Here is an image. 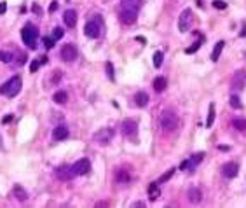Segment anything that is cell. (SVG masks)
<instances>
[{"label":"cell","instance_id":"30bf717a","mask_svg":"<svg viewBox=\"0 0 246 208\" xmlns=\"http://www.w3.org/2000/svg\"><path fill=\"white\" fill-rule=\"evenodd\" d=\"M73 170H75V175H86V173H89V170H91V161L86 159V157H82V159H79L73 165Z\"/></svg>","mask_w":246,"mask_h":208},{"label":"cell","instance_id":"4316f807","mask_svg":"<svg viewBox=\"0 0 246 208\" xmlns=\"http://www.w3.org/2000/svg\"><path fill=\"white\" fill-rule=\"evenodd\" d=\"M215 121V103H209V112H208V119H206V128H211Z\"/></svg>","mask_w":246,"mask_h":208},{"label":"cell","instance_id":"8d00e7d4","mask_svg":"<svg viewBox=\"0 0 246 208\" xmlns=\"http://www.w3.org/2000/svg\"><path fill=\"white\" fill-rule=\"evenodd\" d=\"M107 75H108V79L113 80L115 77H113V65L112 63H107Z\"/></svg>","mask_w":246,"mask_h":208},{"label":"cell","instance_id":"7a4b0ae2","mask_svg":"<svg viewBox=\"0 0 246 208\" xmlns=\"http://www.w3.org/2000/svg\"><path fill=\"white\" fill-rule=\"evenodd\" d=\"M21 37H23V42L26 44L30 49H35L37 47V37H38V30L35 28V25L32 23H26L21 30Z\"/></svg>","mask_w":246,"mask_h":208},{"label":"cell","instance_id":"9c48e42d","mask_svg":"<svg viewBox=\"0 0 246 208\" xmlns=\"http://www.w3.org/2000/svg\"><path fill=\"white\" fill-rule=\"evenodd\" d=\"M77 58V47H75L73 44H65L63 47H61V59L70 63V61H73Z\"/></svg>","mask_w":246,"mask_h":208},{"label":"cell","instance_id":"d590c367","mask_svg":"<svg viewBox=\"0 0 246 208\" xmlns=\"http://www.w3.org/2000/svg\"><path fill=\"white\" fill-rule=\"evenodd\" d=\"M213 7L215 9H225V7H227V2H224V0H215Z\"/></svg>","mask_w":246,"mask_h":208},{"label":"cell","instance_id":"ee69618b","mask_svg":"<svg viewBox=\"0 0 246 208\" xmlns=\"http://www.w3.org/2000/svg\"><path fill=\"white\" fill-rule=\"evenodd\" d=\"M187 166H188V161H183L182 165H180V170H187Z\"/></svg>","mask_w":246,"mask_h":208},{"label":"cell","instance_id":"5bb4252c","mask_svg":"<svg viewBox=\"0 0 246 208\" xmlns=\"http://www.w3.org/2000/svg\"><path fill=\"white\" fill-rule=\"evenodd\" d=\"M63 21L68 28H73L75 25H77V12H75L73 9H68V11L63 14Z\"/></svg>","mask_w":246,"mask_h":208},{"label":"cell","instance_id":"5b68a950","mask_svg":"<svg viewBox=\"0 0 246 208\" xmlns=\"http://www.w3.org/2000/svg\"><path fill=\"white\" fill-rule=\"evenodd\" d=\"M138 133V121L134 119H124L122 123V135L128 138H134Z\"/></svg>","mask_w":246,"mask_h":208},{"label":"cell","instance_id":"836d02e7","mask_svg":"<svg viewBox=\"0 0 246 208\" xmlns=\"http://www.w3.org/2000/svg\"><path fill=\"white\" fill-rule=\"evenodd\" d=\"M173 173H175V168H171V170L168 171V173H164V175L161 177V178H159V184H162V182L169 180V178H171V177H173Z\"/></svg>","mask_w":246,"mask_h":208},{"label":"cell","instance_id":"f6af8a7d","mask_svg":"<svg viewBox=\"0 0 246 208\" xmlns=\"http://www.w3.org/2000/svg\"><path fill=\"white\" fill-rule=\"evenodd\" d=\"M38 61H40V65L47 63V56H40V59H38Z\"/></svg>","mask_w":246,"mask_h":208},{"label":"cell","instance_id":"d4e9b609","mask_svg":"<svg viewBox=\"0 0 246 208\" xmlns=\"http://www.w3.org/2000/svg\"><path fill=\"white\" fill-rule=\"evenodd\" d=\"M203 157H204V154L203 152H199V154H196V156H192V157H190V159H187L188 161V170H194V168H196V166L199 165V163H201V161H203Z\"/></svg>","mask_w":246,"mask_h":208},{"label":"cell","instance_id":"e0dca14e","mask_svg":"<svg viewBox=\"0 0 246 208\" xmlns=\"http://www.w3.org/2000/svg\"><path fill=\"white\" fill-rule=\"evenodd\" d=\"M54 140H58V142H61V140H65L66 137H68V128L66 126H63V124H59V126H56L54 128V133H53Z\"/></svg>","mask_w":246,"mask_h":208},{"label":"cell","instance_id":"6da1fadb","mask_svg":"<svg viewBox=\"0 0 246 208\" xmlns=\"http://www.w3.org/2000/svg\"><path fill=\"white\" fill-rule=\"evenodd\" d=\"M159 124L164 131L171 133V131H175L178 128V116L173 110H164L159 117Z\"/></svg>","mask_w":246,"mask_h":208},{"label":"cell","instance_id":"ac0fdd59","mask_svg":"<svg viewBox=\"0 0 246 208\" xmlns=\"http://www.w3.org/2000/svg\"><path fill=\"white\" fill-rule=\"evenodd\" d=\"M154 89L157 91V93H162V91L166 89V86H168V80L166 77H162V75H159V77H155L154 79Z\"/></svg>","mask_w":246,"mask_h":208},{"label":"cell","instance_id":"ffe728a7","mask_svg":"<svg viewBox=\"0 0 246 208\" xmlns=\"http://www.w3.org/2000/svg\"><path fill=\"white\" fill-rule=\"evenodd\" d=\"M121 6H122V9H133V11H138L140 6H141V0H121Z\"/></svg>","mask_w":246,"mask_h":208},{"label":"cell","instance_id":"7402d4cb","mask_svg":"<svg viewBox=\"0 0 246 208\" xmlns=\"http://www.w3.org/2000/svg\"><path fill=\"white\" fill-rule=\"evenodd\" d=\"M224 47H225L224 40H218V42L215 44L213 53H211V59H213V61H218V58H220V54H222V51H224Z\"/></svg>","mask_w":246,"mask_h":208},{"label":"cell","instance_id":"d6986e66","mask_svg":"<svg viewBox=\"0 0 246 208\" xmlns=\"http://www.w3.org/2000/svg\"><path fill=\"white\" fill-rule=\"evenodd\" d=\"M134 103H136L138 107H145V105L149 103V95H147L145 91H138V93L134 95Z\"/></svg>","mask_w":246,"mask_h":208},{"label":"cell","instance_id":"f546056e","mask_svg":"<svg viewBox=\"0 0 246 208\" xmlns=\"http://www.w3.org/2000/svg\"><path fill=\"white\" fill-rule=\"evenodd\" d=\"M162 58H164V54L161 53V51H155V54H154V65H155V68H161V65H162Z\"/></svg>","mask_w":246,"mask_h":208},{"label":"cell","instance_id":"9a60e30c","mask_svg":"<svg viewBox=\"0 0 246 208\" xmlns=\"http://www.w3.org/2000/svg\"><path fill=\"white\" fill-rule=\"evenodd\" d=\"M149 199L150 201H155V199H159L161 198V187H159V182H152L149 186Z\"/></svg>","mask_w":246,"mask_h":208},{"label":"cell","instance_id":"d6a6232c","mask_svg":"<svg viewBox=\"0 0 246 208\" xmlns=\"http://www.w3.org/2000/svg\"><path fill=\"white\" fill-rule=\"evenodd\" d=\"M38 68H40V61H38V59H33L32 63H30V72L35 74V72H38Z\"/></svg>","mask_w":246,"mask_h":208},{"label":"cell","instance_id":"7c38bea8","mask_svg":"<svg viewBox=\"0 0 246 208\" xmlns=\"http://www.w3.org/2000/svg\"><path fill=\"white\" fill-rule=\"evenodd\" d=\"M136 19H138V11H133V9H122L121 11V21L124 25H133Z\"/></svg>","mask_w":246,"mask_h":208},{"label":"cell","instance_id":"277c9868","mask_svg":"<svg viewBox=\"0 0 246 208\" xmlns=\"http://www.w3.org/2000/svg\"><path fill=\"white\" fill-rule=\"evenodd\" d=\"M190 27H192V11H190V9H185V11L180 14V18H178V30L182 33H185V32L190 30Z\"/></svg>","mask_w":246,"mask_h":208},{"label":"cell","instance_id":"74e56055","mask_svg":"<svg viewBox=\"0 0 246 208\" xmlns=\"http://www.w3.org/2000/svg\"><path fill=\"white\" fill-rule=\"evenodd\" d=\"M59 77H61V74H59L58 70H56V72H54V74L51 75V80H53L54 84H56V82H58V80H59Z\"/></svg>","mask_w":246,"mask_h":208},{"label":"cell","instance_id":"8992f818","mask_svg":"<svg viewBox=\"0 0 246 208\" xmlns=\"http://www.w3.org/2000/svg\"><path fill=\"white\" fill-rule=\"evenodd\" d=\"M112 137H113V129L112 128H101L100 131L94 133L93 140H94L96 144H100V145H107L108 142L112 140Z\"/></svg>","mask_w":246,"mask_h":208},{"label":"cell","instance_id":"4fadbf2b","mask_svg":"<svg viewBox=\"0 0 246 208\" xmlns=\"http://www.w3.org/2000/svg\"><path fill=\"white\" fill-rule=\"evenodd\" d=\"M12 198H16L19 203H23V201H26L28 199V192L23 189V186H19V184H16V186L12 187Z\"/></svg>","mask_w":246,"mask_h":208},{"label":"cell","instance_id":"44dd1931","mask_svg":"<svg viewBox=\"0 0 246 208\" xmlns=\"http://www.w3.org/2000/svg\"><path fill=\"white\" fill-rule=\"evenodd\" d=\"M244 80H246V75L243 70H239V72H236L234 75V88H237V89H243L244 88Z\"/></svg>","mask_w":246,"mask_h":208},{"label":"cell","instance_id":"60d3db41","mask_svg":"<svg viewBox=\"0 0 246 208\" xmlns=\"http://www.w3.org/2000/svg\"><path fill=\"white\" fill-rule=\"evenodd\" d=\"M7 11V4L6 2H0V14H4Z\"/></svg>","mask_w":246,"mask_h":208},{"label":"cell","instance_id":"b9f144b4","mask_svg":"<svg viewBox=\"0 0 246 208\" xmlns=\"http://www.w3.org/2000/svg\"><path fill=\"white\" fill-rule=\"evenodd\" d=\"M11 121H12V114H9V116H6V117L2 119V123H4V124H7V123H11Z\"/></svg>","mask_w":246,"mask_h":208},{"label":"cell","instance_id":"7bdbcfd3","mask_svg":"<svg viewBox=\"0 0 246 208\" xmlns=\"http://www.w3.org/2000/svg\"><path fill=\"white\" fill-rule=\"evenodd\" d=\"M229 149H230L229 145H218V150H224V152H227Z\"/></svg>","mask_w":246,"mask_h":208},{"label":"cell","instance_id":"1f68e13d","mask_svg":"<svg viewBox=\"0 0 246 208\" xmlns=\"http://www.w3.org/2000/svg\"><path fill=\"white\" fill-rule=\"evenodd\" d=\"M42 42H44V46H46L47 49H53V47H54V42H56V40H54L53 37H44V39H42Z\"/></svg>","mask_w":246,"mask_h":208},{"label":"cell","instance_id":"f35d334b","mask_svg":"<svg viewBox=\"0 0 246 208\" xmlns=\"http://www.w3.org/2000/svg\"><path fill=\"white\" fill-rule=\"evenodd\" d=\"M32 11L35 12V14H42V7L38 6V4H33V7H32Z\"/></svg>","mask_w":246,"mask_h":208},{"label":"cell","instance_id":"83f0119b","mask_svg":"<svg viewBox=\"0 0 246 208\" xmlns=\"http://www.w3.org/2000/svg\"><path fill=\"white\" fill-rule=\"evenodd\" d=\"M230 107H232V108H237V110H241V108H243V103H241V100H239V96H237V95H232V96H230Z\"/></svg>","mask_w":246,"mask_h":208},{"label":"cell","instance_id":"bcb514c9","mask_svg":"<svg viewBox=\"0 0 246 208\" xmlns=\"http://www.w3.org/2000/svg\"><path fill=\"white\" fill-rule=\"evenodd\" d=\"M239 35H241V37H246V23L243 25V32H241Z\"/></svg>","mask_w":246,"mask_h":208},{"label":"cell","instance_id":"7dc6e473","mask_svg":"<svg viewBox=\"0 0 246 208\" xmlns=\"http://www.w3.org/2000/svg\"><path fill=\"white\" fill-rule=\"evenodd\" d=\"M0 147H2V135H0Z\"/></svg>","mask_w":246,"mask_h":208},{"label":"cell","instance_id":"3957f363","mask_svg":"<svg viewBox=\"0 0 246 208\" xmlns=\"http://www.w3.org/2000/svg\"><path fill=\"white\" fill-rule=\"evenodd\" d=\"M21 77H18V75H14L12 79H9L6 82V84H2L0 86V93L2 95H6L9 96V98H12V96H16L19 91H21Z\"/></svg>","mask_w":246,"mask_h":208},{"label":"cell","instance_id":"2e32d148","mask_svg":"<svg viewBox=\"0 0 246 208\" xmlns=\"http://www.w3.org/2000/svg\"><path fill=\"white\" fill-rule=\"evenodd\" d=\"M187 198L190 203H199L201 199H203V192H201V189L199 187H190L187 192Z\"/></svg>","mask_w":246,"mask_h":208},{"label":"cell","instance_id":"cb8c5ba5","mask_svg":"<svg viewBox=\"0 0 246 208\" xmlns=\"http://www.w3.org/2000/svg\"><path fill=\"white\" fill-rule=\"evenodd\" d=\"M115 178H117L119 184H128L129 182V173L124 170V168H119L117 173H115Z\"/></svg>","mask_w":246,"mask_h":208},{"label":"cell","instance_id":"484cf974","mask_svg":"<svg viewBox=\"0 0 246 208\" xmlns=\"http://www.w3.org/2000/svg\"><path fill=\"white\" fill-rule=\"evenodd\" d=\"M232 126H234L236 129H239V131H246V119L236 117L234 121H232Z\"/></svg>","mask_w":246,"mask_h":208},{"label":"cell","instance_id":"4dcf8cb0","mask_svg":"<svg viewBox=\"0 0 246 208\" xmlns=\"http://www.w3.org/2000/svg\"><path fill=\"white\" fill-rule=\"evenodd\" d=\"M0 61H2V63H11V61H12V53L0 51Z\"/></svg>","mask_w":246,"mask_h":208},{"label":"cell","instance_id":"52a82bcc","mask_svg":"<svg viewBox=\"0 0 246 208\" xmlns=\"http://www.w3.org/2000/svg\"><path fill=\"white\" fill-rule=\"evenodd\" d=\"M56 177H58L59 180H72L75 177V170H73V166H70V165H61L59 168H56Z\"/></svg>","mask_w":246,"mask_h":208},{"label":"cell","instance_id":"8fae6325","mask_svg":"<svg viewBox=\"0 0 246 208\" xmlns=\"http://www.w3.org/2000/svg\"><path fill=\"white\" fill-rule=\"evenodd\" d=\"M237 173H239V166L236 163H232V161H229V163H225L222 166V175L225 178H234V177H237Z\"/></svg>","mask_w":246,"mask_h":208},{"label":"cell","instance_id":"e575fe53","mask_svg":"<svg viewBox=\"0 0 246 208\" xmlns=\"http://www.w3.org/2000/svg\"><path fill=\"white\" fill-rule=\"evenodd\" d=\"M61 37H63V30H61L59 27L54 28V30H53V39H54V40H59Z\"/></svg>","mask_w":246,"mask_h":208},{"label":"cell","instance_id":"f1b7e54d","mask_svg":"<svg viewBox=\"0 0 246 208\" xmlns=\"http://www.w3.org/2000/svg\"><path fill=\"white\" fill-rule=\"evenodd\" d=\"M203 42H204V37L201 35V37H199V40H197L196 44H194L192 47H187V49H185V53H187V54H192V53H196V51H197V49L201 47V44H203Z\"/></svg>","mask_w":246,"mask_h":208},{"label":"cell","instance_id":"ba28073f","mask_svg":"<svg viewBox=\"0 0 246 208\" xmlns=\"http://www.w3.org/2000/svg\"><path fill=\"white\" fill-rule=\"evenodd\" d=\"M84 33H86L89 39H98L101 35V25L96 21H87L86 27H84Z\"/></svg>","mask_w":246,"mask_h":208},{"label":"cell","instance_id":"ab89813d","mask_svg":"<svg viewBox=\"0 0 246 208\" xmlns=\"http://www.w3.org/2000/svg\"><path fill=\"white\" fill-rule=\"evenodd\" d=\"M56 9H58V2L54 0V2H51V6H49V12H54Z\"/></svg>","mask_w":246,"mask_h":208},{"label":"cell","instance_id":"603a6c76","mask_svg":"<svg viewBox=\"0 0 246 208\" xmlns=\"http://www.w3.org/2000/svg\"><path fill=\"white\" fill-rule=\"evenodd\" d=\"M53 100H54V103H58V105H65L66 100H68V95H66V91H58V93L53 95Z\"/></svg>","mask_w":246,"mask_h":208}]
</instances>
